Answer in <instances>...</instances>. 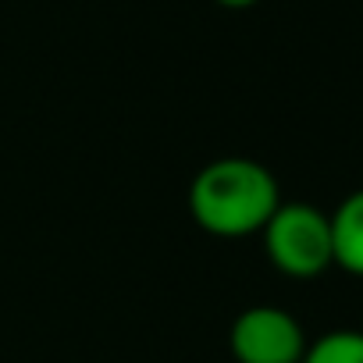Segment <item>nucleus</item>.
I'll list each match as a JSON object with an SVG mask.
<instances>
[{
	"label": "nucleus",
	"mask_w": 363,
	"mask_h": 363,
	"mask_svg": "<svg viewBox=\"0 0 363 363\" xmlns=\"http://www.w3.org/2000/svg\"><path fill=\"white\" fill-rule=\"evenodd\" d=\"M331 260L352 274L363 278V189L349 193L331 214Z\"/></svg>",
	"instance_id": "4"
},
{
	"label": "nucleus",
	"mask_w": 363,
	"mask_h": 363,
	"mask_svg": "<svg viewBox=\"0 0 363 363\" xmlns=\"http://www.w3.org/2000/svg\"><path fill=\"white\" fill-rule=\"evenodd\" d=\"M281 207V189L271 167L250 157H221L196 171L189 186L193 221L218 239L260 235Z\"/></svg>",
	"instance_id": "1"
},
{
	"label": "nucleus",
	"mask_w": 363,
	"mask_h": 363,
	"mask_svg": "<svg viewBox=\"0 0 363 363\" xmlns=\"http://www.w3.org/2000/svg\"><path fill=\"white\" fill-rule=\"evenodd\" d=\"M303 363H363V331L335 328L306 345Z\"/></svg>",
	"instance_id": "5"
},
{
	"label": "nucleus",
	"mask_w": 363,
	"mask_h": 363,
	"mask_svg": "<svg viewBox=\"0 0 363 363\" xmlns=\"http://www.w3.org/2000/svg\"><path fill=\"white\" fill-rule=\"evenodd\" d=\"M303 324L281 306H250L235 317L228 331V349L235 363H303L306 356Z\"/></svg>",
	"instance_id": "3"
},
{
	"label": "nucleus",
	"mask_w": 363,
	"mask_h": 363,
	"mask_svg": "<svg viewBox=\"0 0 363 363\" xmlns=\"http://www.w3.org/2000/svg\"><path fill=\"white\" fill-rule=\"evenodd\" d=\"M264 253L285 278L310 281L324 274L331 260V221L310 203H281L264 225Z\"/></svg>",
	"instance_id": "2"
},
{
	"label": "nucleus",
	"mask_w": 363,
	"mask_h": 363,
	"mask_svg": "<svg viewBox=\"0 0 363 363\" xmlns=\"http://www.w3.org/2000/svg\"><path fill=\"white\" fill-rule=\"evenodd\" d=\"M221 8H253V4H260V0H218Z\"/></svg>",
	"instance_id": "6"
}]
</instances>
